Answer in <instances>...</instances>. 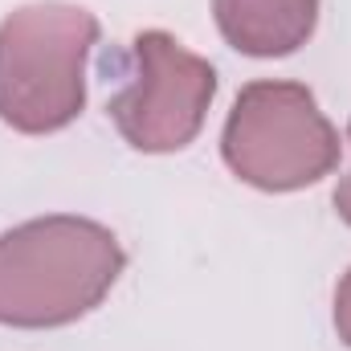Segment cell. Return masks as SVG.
Wrapping results in <instances>:
<instances>
[{
  "label": "cell",
  "instance_id": "4",
  "mask_svg": "<svg viewBox=\"0 0 351 351\" xmlns=\"http://www.w3.org/2000/svg\"><path fill=\"white\" fill-rule=\"evenodd\" d=\"M213 94L217 70L176 37L147 29L131 41V70L110 98V119L135 152H180L196 139Z\"/></svg>",
  "mask_w": 351,
  "mask_h": 351
},
{
  "label": "cell",
  "instance_id": "2",
  "mask_svg": "<svg viewBox=\"0 0 351 351\" xmlns=\"http://www.w3.org/2000/svg\"><path fill=\"white\" fill-rule=\"evenodd\" d=\"M98 21L82 4L41 0L0 21V119L45 135L78 119L86 102V58Z\"/></svg>",
  "mask_w": 351,
  "mask_h": 351
},
{
  "label": "cell",
  "instance_id": "3",
  "mask_svg": "<svg viewBox=\"0 0 351 351\" xmlns=\"http://www.w3.org/2000/svg\"><path fill=\"white\" fill-rule=\"evenodd\" d=\"M225 164L265 192H294L335 168L339 135L298 82H250L237 94L225 139Z\"/></svg>",
  "mask_w": 351,
  "mask_h": 351
},
{
  "label": "cell",
  "instance_id": "7",
  "mask_svg": "<svg viewBox=\"0 0 351 351\" xmlns=\"http://www.w3.org/2000/svg\"><path fill=\"white\" fill-rule=\"evenodd\" d=\"M348 139H351V127H348ZM335 213L351 225V176H343L339 188H335Z\"/></svg>",
  "mask_w": 351,
  "mask_h": 351
},
{
  "label": "cell",
  "instance_id": "1",
  "mask_svg": "<svg viewBox=\"0 0 351 351\" xmlns=\"http://www.w3.org/2000/svg\"><path fill=\"white\" fill-rule=\"evenodd\" d=\"M123 245L86 217H41L0 237V323L62 327L94 311L123 274Z\"/></svg>",
  "mask_w": 351,
  "mask_h": 351
},
{
  "label": "cell",
  "instance_id": "5",
  "mask_svg": "<svg viewBox=\"0 0 351 351\" xmlns=\"http://www.w3.org/2000/svg\"><path fill=\"white\" fill-rule=\"evenodd\" d=\"M225 41L250 58H282L306 45L319 0H213Z\"/></svg>",
  "mask_w": 351,
  "mask_h": 351
},
{
  "label": "cell",
  "instance_id": "6",
  "mask_svg": "<svg viewBox=\"0 0 351 351\" xmlns=\"http://www.w3.org/2000/svg\"><path fill=\"white\" fill-rule=\"evenodd\" d=\"M335 331H339V339L351 348V269L343 274V282L335 290Z\"/></svg>",
  "mask_w": 351,
  "mask_h": 351
}]
</instances>
